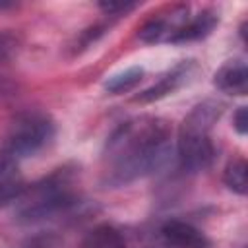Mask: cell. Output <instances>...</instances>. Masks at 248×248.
<instances>
[{"instance_id": "9a60e30c", "label": "cell", "mask_w": 248, "mask_h": 248, "mask_svg": "<svg viewBox=\"0 0 248 248\" xmlns=\"http://www.w3.org/2000/svg\"><path fill=\"white\" fill-rule=\"evenodd\" d=\"M19 48V39L10 31H0V62L10 60Z\"/></svg>"}, {"instance_id": "30bf717a", "label": "cell", "mask_w": 248, "mask_h": 248, "mask_svg": "<svg viewBox=\"0 0 248 248\" xmlns=\"http://www.w3.org/2000/svg\"><path fill=\"white\" fill-rule=\"evenodd\" d=\"M25 184L17 170V163L6 153L0 155V207L19 198Z\"/></svg>"}, {"instance_id": "3957f363", "label": "cell", "mask_w": 248, "mask_h": 248, "mask_svg": "<svg viewBox=\"0 0 248 248\" xmlns=\"http://www.w3.org/2000/svg\"><path fill=\"white\" fill-rule=\"evenodd\" d=\"M72 169H56L46 178L25 186L19 198L16 200V217L21 223H35L48 219L60 211L70 209L76 203V198L70 190L72 186Z\"/></svg>"}, {"instance_id": "5bb4252c", "label": "cell", "mask_w": 248, "mask_h": 248, "mask_svg": "<svg viewBox=\"0 0 248 248\" xmlns=\"http://www.w3.org/2000/svg\"><path fill=\"white\" fill-rule=\"evenodd\" d=\"M99 8L107 16H124L138 8V2H126V0H103L99 2Z\"/></svg>"}, {"instance_id": "ba28073f", "label": "cell", "mask_w": 248, "mask_h": 248, "mask_svg": "<svg viewBox=\"0 0 248 248\" xmlns=\"http://www.w3.org/2000/svg\"><path fill=\"white\" fill-rule=\"evenodd\" d=\"M213 83L217 89L229 95H246L248 89V68L240 58L227 60L213 76Z\"/></svg>"}, {"instance_id": "8fae6325", "label": "cell", "mask_w": 248, "mask_h": 248, "mask_svg": "<svg viewBox=\"0 0 248 248\" xmlns=\"http://www.w3.org/2000/svg\"><path fill=\"white\" fill-rule=\"evenodd\" d=\"M143 74H145V70L141 66H130L122 72H116L105 81V91L110 95H120V93L132 91L143 79Z\"/></svg>"}, {"instance_id": "8992f818", "label": "cell", "mask_w": 248, "mask_h": 248, "mask_svg": "<svg viewBox=\"0 0 248 248\" xmlns=\"http://www.w3.org/2000/svg\"><path fill=\"white\" fill-rule=\"evenodd\" d=\"M188 21V6H176L172 8L167 16H157L147 19L140 27V41L147 45L163 43V41H172V37L178 33V29Z\"/></svg>"}, {"instance_id": "7a4b0ae2", "label": "cell", "mask_w": 248, "mask_h": 248, "mask_svg": "<svg viewBox=\"0 0 248 248\" xmlns=\"http://www.w3.org/2000/svg\"><path fill=\"white\" fill-rule=\"evenodd\" d=\"M225 110V105L215 99L198 103L182 120L176 141V155L180 165L188 172L205 170L215 159V147L211 141V128L217 124Z\"/></svg>"}, {"instance_id": "277c9868", "label": "cell", "mask_w": 248, "mask_h": 248, "mask_svg": "<svg viewBox=\"0 0 248 248\" xmlns=\"http://www.w3.org/2000/svg\"><path fill=\"white\" fill-rule=\"evenodd\" d=\"M56 136V124L50 114L43 110L19 112L8 130L6 155L14 161L27 159L41 153Z\"/></svg>"}, {"instance_id": "52a82bcc", "label": "cell", "mask_w": 248, "mask_h": 248, "mask_svg": "<svg viewBox=\"0 0 248 248\" xmlns=\"http://www.w3.org/2000/svg\"><path fill=\"white\" fill-rule=\"evenodd\" d=\"M163 238L172 248H211V240L192 223L170 219L161 227Z\"/></svg>"}, {"instance_id": "4fadbf2b", "label": "cell", "mask_w": 248, "mask_h": 248, "mask_svg": "<svg viewBox=\"0 0 248 248\" xmlns=\"http://www.w3.org/2000/svg\"><path fill=\"white\" fill-rule=\"evenodd\" d=\"M223 182L225 186L238 194V196H246L248 192V165L244 159H232L223 172Z\"/></svg>"}, {"instance_id": "5b68a950", "label": "cell", "mask_w": 248, "mask_h": 248, "mask_svg": "<svg viewBox=\"0 0 248 248\" xmlns=\"http://www.w3.org/2000/svg\"><path fill=\"white\" fill-rule=\"evenodd\" d=\"M196 74H198V64H196V60H182V62H178L174 68H170L165 76H161L159 81H155V83L149 85L147 89H143V91H140L138 95H134L132 101H134V103H140V105L161 101V99L172 95L174 91H178L180 87H184L186 83H190Z\"/></svg>"}, {"instance_id": "6da1fadb", "label": "cell", "mask_w": 248, "mask_h": 248, "mask_svg": "<svg viewBox=\"0 0 248 248\" xmlns=\"http://www.w3.org/2000/svg\"><path fill=\"white\" fill-rule=\"evenodd\" d=\"M172 155L170 126L157 116H138L122 122L105 145V188H122L130 182L163 170Z\"/></svg>"}, {"instance_id": "9c48e42d", "label": "cell", "mask_w": 248, "mask_h": 248, "mask_svg": "<svg viewBox=\"0 0 248 248\" xmlns=\"http://www.w3.org/2000/svg\"><path fill=\"white\" fill-rule=\"evenodd\" d=\"M217 23H219V14L215 10H211V8H205L198 16H194L192 19H188L178 29V33L172 37L170 43L180 45V43H192V41L205 39L217 27Z\"/></svg>"}, {"instance_id": "7c38bea8", "label": "cell", "mask_w": 248, "mask_h": 248, "mask_svg": "<svg viewBox=\"0 0 248 248\" xmlns=\"http://www.w3.org/2000/svg\"><path fill=\"white\" fill-rule=\"evenodd\" d=\"M83 246L85 248H126V242L120 231L114 229L112 225H99L85 236Z\"/></svg>"}, {"instance_id": "e0dca14e", "label": "cell", "mask_w": 248, "mask_h": 248, "mask_svg": "<svg viewBox=\"0 0 248 248\" xmlns=\"http://www.w3.org/2000/svg\"><path fill=\"white\" fill-rule=\"evenodd\" d=\"M14 6V2H0V10L2 8H12Z\"/></svg>"}, {"instance_id": "2e32d148", "label": "cell", "mask_w": 248, "mask_h": 248, "mask_svg": "<svg viewBox=\"0 0 248 248\" xmlns=\"http://www.w3.org/2000/svg\"><path fill=\"white\" fill-rule=\"evenodd\" d=\"M232 128L240 136L248 134V108L246 107H238L234 110V114H232Z\"/></svg>"}]
</instances>
